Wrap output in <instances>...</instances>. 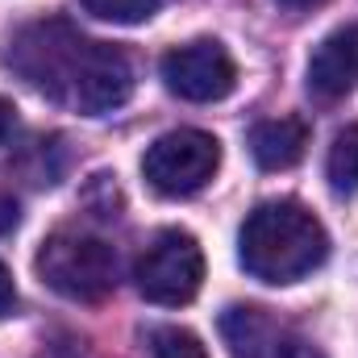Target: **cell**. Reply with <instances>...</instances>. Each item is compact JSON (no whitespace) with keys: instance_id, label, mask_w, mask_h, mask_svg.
Returning a JSON list of instances; mask_svg holds the SVG:
<instances>
[{"instance_id":"52a82bcc","label":"cell","mask_w":358,"mask_h":358,"mask_svg":"<svg viewBox=\"0 0 358 358\" xmlns=\"http://www.w3.org/2000/svg\"><path fill=\"white\" fill-rule=\"evenodd\" d=\"M221 334L234 358H321V350L300 329H292L287 321L271 317L267 308H255V304L225 308Z\"/></svg>"},{"instance_id":"9c48e42d","label":"cell","mask_w":358,"mask_h":358,"mask_svg":"<svg viewBox=\"0 0 358 358\" xmlns=\"http://www.w3.org/2000/svg\"><path fill=\"white\" fill-rule=\"evenodd\" d=\"M308 150V125L300 117H275L250 129V155L263 171H287Z\"/></svg>"},{"instance_id":"e0dca14e","label":"cell","mask_w":358,"mask_h":358,"mask_svg":"<svg viewBox=\"0 0 358 358\" xmlns=\"http://www.w3.org/2000/svg\"><path fill=\"white\" fill-rule=\"evenodd\" d=\"M283 8H313V4H321V0H279Z\"/></svg>"},{"instance_id":"8fae6325","label":"cell","mask_w":358,"mask_h":358,"mask_svg":"<svg viewBox=\"0 0 358 358\" xmlns=\"http://www.w3.org/2000/svg\"><path fill=\"white\" fill-rule=\"evenodd\" d=\"M146 358H208V350H204V342L192 329L155 325L146 334Z\"/></svg>"},{"instance_id":"3957f363","label":"cell","mask_w":358,"mask_h":358,"mask_svg":"<svg viewBox=\"0 0 358 358\" xmlns=\"http://www.w3.org/2000/svg\"><path fill=\"white\" fill-rule=\"evenodd\" d=\"M34 267L42 275V283L50 292H59L63 300H104L117 287V255L104 238L84 234V229H59L42 242Z\"/></svg>"},{"instance_id":"30bf717a","label":"cell","mask_w":358,"mask_h":358,"mask_svg":"<svg viewBox=\"0 0 358 358\" xmlns=\"http://www.w3.org/2000/svg\"><path fill=\"white\" fill-rule=\"evenodd\" d=\"M325 171H329L334 192H342V196L358 192V125H346V129L334 138Z\"/></svg>"},{"instance_id":"5b68a950","label":"cell","mask_w":358,"mask_h":358,"mask_svg":"<svg viewBox=\"0 0 358 358\" xmlns=\"http://www.w3.org/2000/svg\"><path fill=\"white\" fill-rule=\"evenodd\" d=\"M221 167V142L204 129H171L142 155V176L163 196H192Z\"/></svg>"},{"instance_id":"6da1fadb","label":"cell","mask_w":358,"mask_h":358,"mask_svg":"<svg viewBox=\"0 0 358 358\" xmlns=\"http://www.w3.org/2000/svg\"><path fill=\"white\" fill-rule=\"evenodd\" d=\"M4 63L34 92L80 117H104L134 96L129 55L113 42L80 34L59 17L21 25L4 46Z\"/></svg>"},{"instance_id":"8992f818","label":"cell","mask_w":358,"mask_h":358,"mask_svg":"<svg viewBox=\"0 0 358 358\" xmlns=\"http://www.w3.org/2000/svg\"><path fill=\"white\" fill-rule=\"evenodd\" d=\"M163 84L179 100L213 104L238 88V63L217 38H196L163 55Z\"/></svg>"},{"instance_id":"2e32d148","label":"cell","mask_w":358,"mask_h":358,"mask_svg":"<svg viewBox=\"0 0 358 358\" xmlns=\"http://www.w3.org/2000/svg\"><path fill=\"white\" fill-rule=\"evenodd\" d=\"M13 125H17V108H13V100L0 96V142L13 134Z\"/></svg>"},{"instance_id":"7a4b0ae2","label":"cell","mask_w":358,"mask_h":358,"mask_svg":"<svg viewBox=\"0 0 358 358\" xmlns=\"http://www.w3.org/2000/svg\"><path fill=\"white\" fill-rule=\"evenodd\" d=\"M238 259L263 283H296L329 259V234L300 200H267L246 217Z\"/></svg>"},{"instance_id":"7c38bea8","label":"cell","mask_w":358,"mask_h":358,"mask_svg":"<svg viewBox=\"0 0 358 358\" xmlns=\"http://www.w3.org/2000/svg\"><path fill=\"white\" fill-rule=\"evenodd\" d=\"M92 17L100 21H117V25H138L146 17H155L159 0H80Z\"/></svg>"},{"instance_id":"5bb4252c","label":"cell","mask_w":358,"mask_h":358,"mask_svg":"<svg viewBox=\"0 0 358 358\" xmlns=\"http://www.w3.org/2000/svg\"><path fill=\"white\" fill-rule=\"evenodd\" d=\"M17 308V287H13V275H8V267L0 263V317H8Z\"/></svg>"},{"instance_id":"9a60e30c","label":"cell","mask_w":358,"mask_h":358,"mask_svg":"<svg viewBox=\"0 0 358 358\" xmlns=\"http://www.w3.org/2000/svg\"><path fill=\"white\" fill-rule=\"evenodd\" d=\"M17 217H21V213H17V200L0 192V234H8V229L17 225Z\"/></svg>"},{"instance_id":"277c9868","label":"cell","mask_w":358,"mask_h":358,"mask_svg":"<svg viewBox=\"0 0 358 358\" xmlns=\"http://www.w3.org/2000/svg\"><path fill=\"white\" fill-rule=\"evenodd\" d=\"M134 279H138V292L150 304L179 308L204 283V250L187 229H163L142 250V259L134 267Z\"/></svg>"},{"instance_id":"4fadbf2b","label":"cell","mask_w":358,"mask_h":358,"mask_svg":"<svg viewBox=\"0 0 358 358\" xmlns=\"http://www.w3.org/2000/svg\"><path fill=\"white\" fill-rule=\"evenodd\" d=\"M34 358H88V350L76 338H55V342H42V350Z\"/></svg>"},{"instance_id":"ba28073f","label":"cell","mask_w":358,"mask_h":358,"mask_svg":"<svg viewBox=\"0 0 358 358\" xmlns=\"http://www.w3.org/2000/svg\"><path fill=\"white\" fill-rule=\"evenodd\" d=\"M358 84V25L334 29L308 59V92L317 100H342Z\"/></svg>"}]
</instances>
